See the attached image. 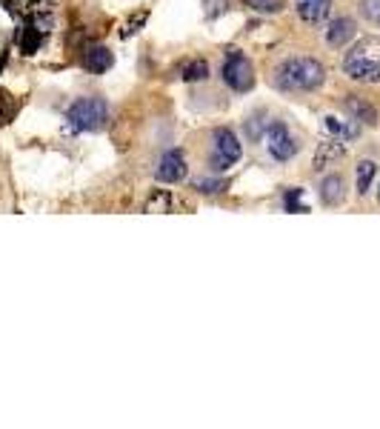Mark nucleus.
Returning a JSON list of instances; mask_svg holds the SVG:
<instances>
[{"mask_svg": "<svg viewBox=\"0 0 380 429\" xmlns=\"http://www.w3.org/2000/svg\"><path fill=\"white\" fill-rule=\"evenodd\" d=\"M278 86L286 92H315L323 86L326 69L315 58H289L278 66Z\"/></svg>", "mask_w": 380, "mask_h": 429, "instance_id": "f257e3e1", "label": "nucleus"}, {"mask_svg": "<svg viewBox=\"0 0 380 429\" xmlns=\"http://www.w3.org/2000/svg\"><path fill=\"white\" fill-rule=\"evenodd\" d=\"M106 120H109V103L103 98H80L66 112V123L74 132H100Z\"/></svg>", "mask_w": 380, "mask_h": 429, "instance_id": "f03ea898", "label": "nucleus"}, {"mask_svg": "<svg viewBox=\"0 0 380 429\" xmlns=\"http://www.w3.org/2000/svg\"><path fill=\"white\" fill-rule=\"evenodd\" d=\"M240 155H243V149H240V141L232 129L221 126L212 132V169L214 172H226L229 166H235Z\"/></svg>", "mask_w": 380, "mask_h": 429, "instance_id": "7ed1b4c3", "label": "nucleus"}, {"mask_svg": "<svg viewBox=\"0 0 380 429\" xmlns=\"http://www.w3.org/2000/svg\"><path fill=\"white\" fill-rule=\"evenodd\" d=\"M343 72L361 84H380V58L369 55V46H358L346 55Z\"/></svg>", "mask_w": 380, "mask_h": 429, "instance_id": "20e7f679", "label": "nucleus"}, {"mask_svg": "<svg viewBox=\"0 0 380 429\" xmlns=\"http://www.w3.org/2000/svg\"><path fill=\"white\" fill-rule=\"evenodd\" d=\"M223 84H226L229 89L240 92V95L249 92V89L255 86V69H252L249 58L243 55V52L232 49L229 55H226V61H223Z\"/></svg>", "mask_w": 380, "mask_h": 429, "instance_id": "39448f33", "label": "nucleus"}, {"mask_svg": "<svg viewBox=\"0 0 380 429\" xmlns=\"http://www.w3.org/2000/svg\"><path fill=\"white\" fill-rule=\"evenodd\" d=\"M266 149L275 160L286 164V160H292L297 152H301V143H297V138H292V132H289L286 123L275 120V123H269V129H266Z\"/></svg>", "mask_w": 380, "mask_h": 429, "instance_id": "423d86ee", "label": "nucleus"}, {"mask_svg": "<svg viewBox=\"0 0 380 429\" xmlns=\"http://www.w3.org/2000/svg\"><path fill=\"white\" fill-rule=\"evenodd\" d=\"M186 157L180 149H169L166 155L160 157V164H157V180L160 183H180L186 178Z\"/></svg>", "mask_w": 380, "mask_h": 429, "instance_id": "0eeeda50", "label": "nucleus"}, {"mask_svg": "<svg viewBox=\"0 0 380 429\" xmlns=\"http://www.w3.org/2000/svg\"><path fill=\"white\" fill-rule=\"evenodd\" d=\"M294 9L303 23L317 26L332 15V0H294Z\"/></svg>", "mask_w": 380, "mask_h": 429, "instance_id": "6e6552de", "label": "nucleus"}, {"mask_svg": "<svg viewBox=\"0 0 380 429\" xmlns=\"http://www.w3.org/2000/svg\"><path fill=\"white\" fill-rule=\"evenodd\" d=\"M355 35H358L355 20H351V17H335V20L329 23V29H326V43L335 46V49H340V46H346Z\"/></svg>", "mask_w": 380, "mask_h": 429, "instance_id": "1a4fd4ad", "label": "nucleus"}, {"mask_svg": "<svg viewBox=\"0 0 380 429\" xmlns=\"http://www.w3.org/2000/svg\"><path fill=\"white\" fill-rule=\"evenodd\" d=\"M343 109L349 112L351 120H358V123H366V126H374V123H377V109H374L369 100H363V98H358V95H349V98L343 100Z\"/></svg>", "mask_w": 380, "mask_h": 429, "instance_id": "9d476101", "label": "nucleus"}, {"mask_svg": "<svg viewBox=\"0 0 380 429\" xmlns=\"http://www.w3.org/2000/svg\"><path fill=\"white\" fill-rule=\"evenodd\" d=\"M343 198H346V183H343V178L340 175H326L320 180V201L326 206H340Z\"/></svg>", "mask_w": 380, "mask_h": 429, "instance_id": "9b49d317", "label": "nucleus"}, {"mask_svg": "<svg viewBox=\"0 0 380 429\" xmlns=\"http://www.w3.org/2000/svg\"><path fill=\"white\" fill-rule=\"evenodd\" d=\"M323 126H326V132L329 135H335V138H340V141H355L358 135H361V126H358V120H340V118H335V115H329V118H323Z\"/></svg>", "mask_w": 380, "mask_h": 429, "instance_id": "f8f14e48", "label": "nucleus"}, {"mask_svg": "<svg viewBox=\"0 0 380 429\" xmlns=\"http://www.w3.org/2000/svg\"><path fill=\"white\" fill-rule=\"evenodd\" d=\"M84 66L95 75H103L106 69H112V52L106 46H89L86 55H84Z\"/></svg>", "mask_w": 380, "mask_h": 429, "instance_id": "ddd939ff", "label": "nucleus"}, {"mask_svg": "<svg viewBox=\"0 0 380 429\" xmlns=\"http://www.w3.org/2000/svg\"><path fill=\"white\" fill-rule=\"evenodd\" d=\"M343 152H346V149H343V141H340V138L320 143V146H317V155H315V169H326L329 164H335V160H340Z\"/></svg>", "mask_w": 380, "mask_h": 429, "instance_id": "4468645a", "label": "nucleus"}, {"mask_svg": "<svg viewBox=\"0 0 380 429\" xmlns=\"http://www.w3.org/2000/svg\"><path fill=\"white\" fill-rule=\"evenodd\" d=\"M377 175V164L374 160H361L358 164V172H355V180H358V195H366L372 189V180Z\"/></svg>", "mask_w": 380, "mask_h": 429, "instance_id": "2eb2a0df", "label": "nucleus"}, {"mask_svg": "<svg viewBox=\"0 0 380 429\" xmlns=\"http://www.w3.org/2000/svg\"><path fill=\"white\" fill-rule=\"evenodd\" d=\"M40 40H43V29H32V26H26L23 32H17V43H20V49L26 52V55H32V52L40 46Z\"/></svg>", "mask_w": 380, "mask_h": 429, "instance_id": "dca6fc26", "label": "nucleus"}, {"mask_svg": "<svg viewBox=\"0 0 380 429\" xmlns=\"http://www.w3.org/2000/svg\"><path fill=\"white\" fill-rule=\"evenodd\" d=\"M186 84H198V80H206L209 77V63L206 61H192L186 69H183V75H180Z\"/></svg>", "mask_w": 380, "mask_h": 429, "instance_id": "f3484780", "label": "nucleus"}, {"mask_svg": "<svg viewBox=\"0 0 380 429\" xmlns=\"http://www.w3.org/2000/svg\"><path fill=\"white\" fill-rule=\"evenodd\" d=\"M192 186L200 195H217V192L226 189V180H221V178H198Z\"/></svg>", "mask_w": 380, "mask_h": 429, "instance_id": "a211bd4d", "label": "nucleus"}, {"mask_svg": "<svg viewBox=\"0 0 380 429\" xmlns=\"http://www.w3.org/2000/svg\"><path fill=\"white\" fill-rule=\"evenodd\" d=\"M269 123H271V120H266L263 115L249 118V120H246V135H249V141H260V138H266Z\"/></svg>", "mask_w": 380, "mask_h": 429, "instance_id": "6ab92c4d", "label": "nucleus"}, {"mask_svg": "<svg viewBox=\"0 0 380 429\" xmlns=\"http://www.w3.org/2000/svg\"><path fill=\"white\" fill-rule=\"evenodd\" d=\"M286 212H309V206L303 203V189H289L283 198Z\"/></svg>", "mask_w": 380, "mask_h": 429, "instance_id": "aec40b11", "label": "nucleus"}, {"mask_svg": "<svg viewBox=\"0 0 380 429\" xmlns=\"http://www.w3.org/2000/svg\"><path fill=\"white\" fill-rule=\"evenodd\" d=\"M246 6H252L255 12L271 15V12H280L283 9V0H246Z\"/></svg>", "mask_w": 380, "mask_h": 429, "instance_id": "412c9836", "label": "nucleus"}, {"mask_svg": "<svg viewBox=\"0 0 380 429\" xmlns=\"http://www.w3.org/2000/svg\"><path fill=\"white\" fill-rule=\"evenodd\" d=\"M361 12L369 23H377L380 26V0H361Z\"/></svg>", "mask_w": 380, "mask_h": 429, "instance_id": "4be33fe9", "label": "nucleus"}, {"mask_svg": "<svg viewBox=\"0 0 380 429\" xmlns=\"http://www.w3.org/2000/svg\"><path fill=\"white\" fill-rule=\"evenodd\" d=\"M377 201H380V189H377Z\"/></svg>", "mask_w": 380, "mask_h": 429, "instance_id": "5701e85b", "label": "nucleus"}]
</instances>
